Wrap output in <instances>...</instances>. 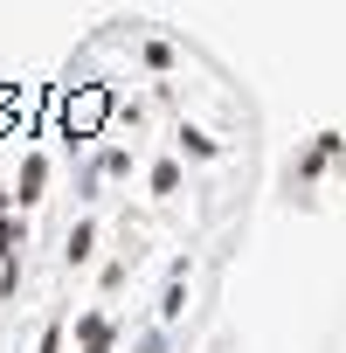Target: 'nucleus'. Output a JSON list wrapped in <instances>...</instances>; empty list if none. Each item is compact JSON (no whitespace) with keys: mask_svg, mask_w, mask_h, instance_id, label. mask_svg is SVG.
Masks as SVG:
<instances>
[{"mask_svg":"<svg viewBox=\"0 0 346 353\" xmlns=\"http://www.w3.org/2000/svg\"><path fill=\"white\" fill-rule=\"evenodd\" d=\"M35 353H63V319H49V325H42V339H35Z\"/></svg>","mask_w":346,"mask_h":353,"instance_id":"12","label":"nucleus"},{"mask_svg":"<svg viewBox=\"0 0 346 353\" xmlns=\"http://www.w3.org/2000/svg\"><path fill=\"white\" fill-rule=\"evenodd\" d=\"M42 188H49V159H42V152H28V159H21V181H14V201H21V208H35V201H42Z\"/></svg>","mask_w":346,"mask_h":353,"instance_id":"3","label":"nucleus"},{"mask_svg":"<svg viewBox=\"0 0 346 353\" xmlns=\"http://www.w3.org/2000/svg\"><path fill=\"white\" fill-rule=\"evenodd\" d=\"M145 63H152V70H173V63H181V49H173V42H145Z\"/></svg>","mask_w":346,"mask_h":353,"instance_id":"10","label":"nucleus"},{"mask_svg":"<svg viewBox=\"0 0 346 353\" xmlns=\"http://www.w3.org/2000/svg\"><path fill=\"white\" fill-rule=\"evenodd\" d=\"M77 353H118V319L104 305L77 312Z\"/></svg>","mask_w":346,"mask_h":353,"instance_id":"1","label":"nucleus"},{"mask_svg":"<svg viewBox=\"0 0 346 353\" xmlns=\"http://www.w3.org/2000/svg\"><path fill=\"white\" fill-rule=\"evenodd\" d=\"M145 188H152L159 201H173V194H181V159H152V173H145Z\"/></svg>","mask_w":346,"mask_h":353,"instance_id":"8","label":"nucleus"},{"mask_svg":"<svg viewBox=\"0 0 346 353\" xmlns=\"http://www.w3.org/2000/svg\"><path fill=\"white\" fill-rule=\"evenodd\" d=\"M125 173H132V152H125V145H104L97 166H90V188H97V181H125Z\"/></svg>","mask_w":346,"mask_h":353,"instance_id":"7","label":"nucleus"},{"mask_svg":"<svg viewBox=\"0 0 346 353\" xmlns=\"http://www.w3.org/2000/svg\"><path fill=\"white\" fill-rule=\"evenodd\" d=\"M125 270H132V256H111V263L97 270V284H104V291H118V284H125Z\"/></svg>","mask_w":346,"mask_h":353,"instance_id":"11","label":"nucleus"},{"mask_svg":"<svg viewBox=\"0 0 346 353\" xmlns=\"http://www.w3.org/2000/svg\"><path fill=\"white\" fill-rule=\"evenodd\" d=\"M332 159H339V132H318V139H312V152H305L291 173H298V181H318V173H325Z\"/></svg>","mask_w":346,"mask_h":353,"instance_id":"4","label":"nucleus"},{"mask_svg":"<svg viewBox=\"0 0 346 353\" xmlns=\"http://www.w3.org/2000/svg\"><path fill=\"white\" fill-rule=\"evenodd\" d=\"M139 353H166V325H152V332L139 339Z\"/></svg>","mask_w":346,"mask_h":353,"instance_id":"14","label":"nucleus"},{"mask_svg":"<svg viewBox=\"0 0 346 353\" xmlns=\"http://www.w3.org/2000/svg\"><path fill=\"white\" fill-rule=\"evenodd\" d=\"M187 312V277H166V291H159V325H173Z\"/></svg>","mask_w":346,"mask_h":353,"instance_id":"9","label":"nucleus"},{"mask_svg":"<svg viewBox=\"0 0 346 353\" xmlns=\"http://www.w3.org/2000/svg\"><path fill=\"white\" fill-rule=\"evenodd\" d=\"M90 256H97V222L83 215V222H70V236H63V263H70V270H83Z\"/></svg>","mask_w":346,"mask_h":353,"instance_id":"2","label":"nucleus"},{"mask_svg":"<svg viewBox=\"0 0 346 353\" xmlns=\"http://www.w3.org/2000/svg\"><path fill=\"white\" fill-rule=\"evenodd\" d=\"M173 139H181V152H187V159H222V152H229L215 132H201V125H187V118H181V132H173Z\"/></svg>","mask_w":346,"mask_h":353,"instance_id":"5","label":"nucleus"},{"mask_svg":"<svg viewBox=\"0 0 346 353\" xmlns=\"http://www.w3.org/2000/svg\"><path fill=\"white\" fill-rule=\"evenodd\" d=\"M21 250H28V222L14 208H0V263H21Z\"/></svg>","mask_w":346,"mask_h":353,"instance_id":"6","label":"nucleus"},{"mask_svg":"<svg viewBox=\"0 0 346 353\" xmlns=\"http://www.w3.org/2000/svg\"><path fill=\"white\" fill-rule=\"evenodd\" d=\"M21 291V263H0V298H14Z\"/></svg>","mask_w":346,"mask_h":353,"instance_id":"13","label":"nucleus"}]
</instances>
